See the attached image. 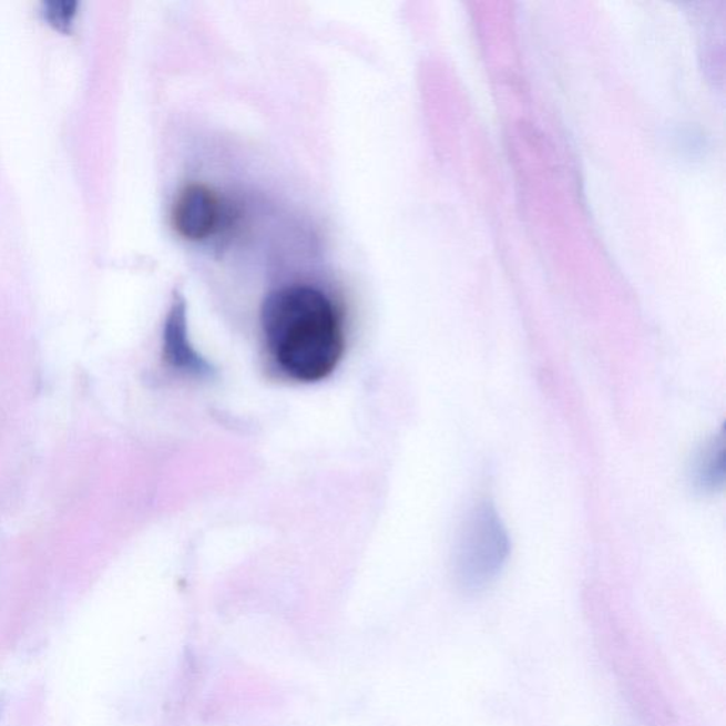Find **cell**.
I'll return each mask as SVG.
<instances>
[{
	"instance_id": "5",
	"label": "cell",
	"mask_w": 726,
	"mask_h": 726,
	"mask_svg": "<svg viewBox=\"0 0 726 726\" xmlns=\"http://www.w3.org/2000/svg\"><path fill=\"white\" fill-rule=\"evenodd\" d=\"M164 352L167 362L180 370L202 372L203 360L196 357L186 334L185 299L177 296L167 314L164 333Z\"/></svg>"
},
{
	"instance_id": "6",
	"label": "cell",
	"mask_w": 726,
	"mask_h": 726,
	"mask_svg": "<svg viewBox=\"0 0 726 726\" xmlns=\"http://www.w3.org/2000/svg\"><path fill=\"white\" fill-rule=\"evenodd\" d=\"M75 8H78V3L75 2L45 3V18H48L53 27L65 29L71 22H73Z\"/></svg>"
},
{
	"instance_id": "1",
	"label": "cell",
	"mask_w": 726,
	"mask_h": 726,
	"mask_svg": "<svg viewBox=\"0 0 726 726\" xmlns=\"http://www.w3.org/2000/svg\"><path fill=\"white\" fill-rule=\"evenodd\" d=\"M264 348L278 372L298 384L331 377L345 352L341 311L321 288L288 284L264 298Z\"/></svg>"
},
{
	"instance_id": "3",
	"label": "cell",
	"mask_w": 726,
	"mask_h": 726,
	"mask_svg": "<svg viewBox=\"0 0 726 726\" xmlns=\"http://www.w3.org/2000/svg\"><path fill=\"white\" fill-rule=\"evenodd\" d=\"M228 203L213 187L190 182L177 192L171 209V225L187 242L202 243L219 235L232 221Z\"/></svg>"
},
{
	"instance_id": "2",
	"label": "cell",
	"mask_w": 726,
	"mask_h": 726,
	"mask_svg": "<svg viewBox=\"0 0 726 726\" xmlns=\"http://www.w3.org/2000/svg\"><path fill=\"white\" fill-rule=\"evenodd\" d=\"M511 541L499 512L482 501L466 517L454 551V576L461 591L480 593L501 575Z\"/></svg>"
},
{
	"instance_id": "4",
	"label": "cell",
	"mask_w": 726,
	"mask_h": 726,
	"mask_svg": "<svg viewBox=\"0 0 726 726\" xmlns=\"http://www.w3.org/2000/svg\"><path fill=\"white\" fill-rule=\"evenodd\" d=\"M688 484L698 495H713L725 481V436L723 431L695 449L688 464Z\"/></svg>"
}]
</instances>
